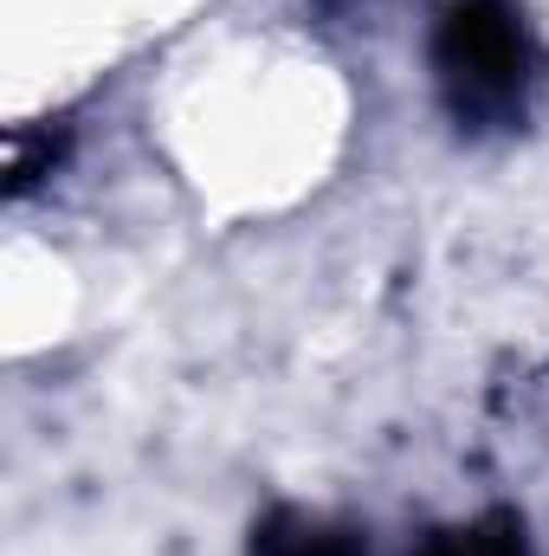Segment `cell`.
<instances>
[{
	"mask_svg": "<svg viewBox=\"0 0 549 556\" xmlns=\"http://www.w3.org/2000/svg\"><path fill=\"white\" fill-rule=\"evenodd\" d=\"M426 52L439 104L465 137H498L531 117L537 39L518 0H446Z\"/></svg>",
	"mask_w": 549,
	"mask_h": 556,
	"instance_id": "1",
	"label": "cell"
},
{
	"mask_svg": "<svg viewBox=\"0 0 549 556\" xmlns=\"http://www.w3.org/2000/svg\"><path fill=\"white\" fill-rule=\"evenodd\" d=\"M246 556H369V531L343 525V518H317L297 505H278L253 525Z\"/></svg>",
	"mask_w": 549,
	"mask_h": 556,
	"instance_id": "2",
	"label": "cell"
},
{
	"mask_svg": "<svg viewBox=\"0 0 549 556\" xmlns=\"http://www.w3.org/2000/svg\"><path fill=\"white\" fill-rule=\"evenodd\" d=\"M413 556H531V538H524L518 511H485V518H465V525L420 538Z\"/></svg>",
	"mask_w": 549,
	"mask_h": 556,
	"instance_id": "3",
	"label": "cell"
}]
</instances>
